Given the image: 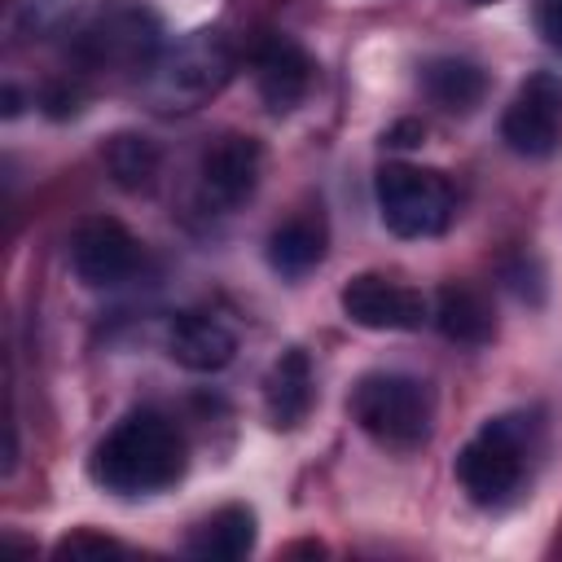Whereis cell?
Wrapping results in <instances>:
<instances>
[{
	"instance_id": "obj_15",
	"label": "cell",
	"mask_w": 562,
	"mask_h": 562,
	"mask_svg": "<svg viewBox=\"0 0 562 562\" xmlns=\"http://www.w3.org/2000/svg\"><path fill=\"white\" fill-rule=\"evenodd\" d=\"M422 88L439 110L470 114L487 97V75H483V66H474L465 57H435L422 66Z\"/></svg>"
},
{
	"instance_id": "obj_5",
	"label": "cell",
	"mask_w": 562,
	"mask_h": 562,
	"mask_svg": "<svg viewBox=\"0 0 562 562\" xmlns=\"http://www.w3.org/2000/svg\"><path fill=\"white\" fill-rule=\"evenodd\" d=\"M233 75V48L224 31H193L149 66V88L167 110H193L215 97Z\"/></svg>"
},
{
	"instance_id": "obj_6",
	"label": "cell",
	"mask_w": 562,
	"mask_h": 562,
	"mask_svg": "<svg viewBox=\"0 0 562 562\" xmlns=\"http://www.w3.org/2000/svg\"><path fill=\"white\" fill-rule=\"evenodd\" d=\"M338 307L351 325L360 329H378V334H400V329H422V321L430 316V303L422 290L386 277V272H356L342 294Z\"/></svg>"
},
{
	"instance_id": "obj_3",
	"label": "cell",
	"mask_w": 562,
	"mask_h": 562,
	"mask_svg": "<svg viewBox=\"0 0 562 562\" xmlns=\"http://www.w3.org/2000/svg\"><path fill=\"white\" fill-rule=\"evenodd\" d=\"M531 426L527 417H492L457 452V483L474 505H505L527 474Z\"/></svg>"
},
{
	"instance_id": "obj_19",
	"label": "cell",
	"mask_w": 562,
	"mask_h": 562,
	"mask_svg": "<svg viewBox=\"0 0 562 562\" xmlns=\"http://www.w3.org/2000/svg\"><path fill=\"white\" fill-rule=\"evenodd\" d=\"M79 549H97V553H105V549H114V544H110V540H92V536H70V540L57 544V553H79Z\"/></svg>"
},
{
	"instance_id": "obj_1",
	"label": "cell",
	"mask_w": 562,
	"mask_h": 562,
	"mask_svg": "<svg viewBox=\"0 0 562 562\" xmlns=\"http://www.w3.org/2000/svg\"><path fill=\"white\" fill-rule=\"evenodd\" d=\"M184 465H189V443L176 430V422H167L154 408H140L127 413L92 448L88 474L114 496H149L180 483Z\"/></svg>"
},
{
	"instance_id": "obj_8",
	"label": "cell",
	"mask_w": 562,
	"mask_h": 562,
	"mask_svg": "<svg viewBox=\"0 0 562 562\" xmlns=\"http://www.w3.org/2000/svg\"><path fill=\"white\" fill-rule=\"evenodd\" d=\"M70 268L88 290L123 285L140 272V241L110 215L83 220L70 233Z\"/></svg>"
},
{
	"instance_id": "obj_14",
	"label": "cell",
	"mask_w": 562,
	"mask_h": 562,
	"mask_svg": "<svg viewBox=\"0 0 562 562\" xmlns=\"http://www.w3.org/2000/svg\"><path fill=\"white\" fill-rule=\"evenodd\" d=\"M184 549L193 558H211V562H233V558H246L255 549V514L246 505H224L215 509L211 518H202Z\"/></svg>"
},
{
	"instance_id": "obj_11",
	"label": "cell",
	"mask_w": 562,
	"mask_h": 562,
	"mask_svg": "<svg viewBox=\"0 0 562 562\" xmlns=\"http://www.w3.org/2000/svg\"><path fill=\"white\" fill-rule=\"evenodd\" d=\"M167 351L180 369H193V373H220L233 351H237V338L233 329L211 316V312H180L167 329Z\"/></svg>"
},
{
	"instance_id": "obj_12",
	"label": "cell",
	"mask_w": 562,
	"mask_h": 562,
	"mask_svg": "<svg viewBox=\"0 0 562 562\" xmlns=\"http://www.w3.org/2000/svg\"><path fill=\"white\" fill-rule=\"evenodd\" d=\"M312 400H316V386H312V360H307V351L303 347L281 351L277 364L268 369V382H263V408H268L272 426L294 430L312 413Z\"/></svg>"
},
{
	"instance_id": "obj_16",
	"label": "cell",
	"mask_w": 562,
	"mask_h": 562,
	"mask_svg": "<svg viewBox=\"0 0 562 562\" xmlns=\"http://www.w3.org/2000/svg\"><path fill=\"white\" fill-rule=\"evenodd\" d=\"M325 259V224L312 215L285 220L281 228H272L268 237V263L281 277H303Z\"/></svg>"
},
{
	"instance_id": "obj_10",
	"label": "cell",
	"mask_w": 562,
	"mask_h": 562,
	"mask_svg": "<svg viewBox=\"0 0 562 562\" xmlns=\"http://www.w3.org/2000/svg\"><path fill=\"white\" fill-rule=\"evenodd\" d=\"M255 88L272 114L294 110L312 88V57L290 35H268L255 48Z\"/></svg>"
},
{
	"instance_id": "obj_20",
	"label": "cell",
	"mask_w": 562,
	"mask_h": 562,
	"mask_svg": "<svg viewBox=\"0 0 562 562\" xmlns=\"http://www.w3.org/2000/svg\"><path fill=\"white\" fill-rule=\"evenodd\" d=\"M474 4H492V0H474Z\"/></svg>"
},
{
	"instance_id": "obj_7",
	"label": "cell",
	"mask_w": 562,
	"mask_h": 562,
	"mask_svg": "<svg viewBox=\"0 0 562 562\" xmlns=\"http://www.w3.org/2000/svg\"><path fill=\"white\" fill-rule=\"evenodd\" d=\"M501 136L522 158H549L562 140V75L536 70L509 101Z\"/></svg>"
},
{
	"instance_id": "obj_17",
	"label": "cell",
	"mask_w": 562,
	"mask_h": 562,
	"mask_svg": "<svg viewBox=\"0 0 562 562\" xmlns=\"http://www.w3.org/2000/svg\"><path fill=\"white\" fill-rule=\"evenodd\" d=\"M105 167H110V176H114L123 189H145V184L158 176V149H154L149 136L123 132V136H114V140L105 145Z\"/></svg>"
},
{
	"instance_id": "obj_4",
	"label": "cell",
	"mask_w": 562,
	"mask_h": 562,
	"mask_svg": "<svg viewBox=\"0 0 562 562\" xmlns=\"http://www.w3.org/2000/svg\"><path fill=\"white\" fill-rule=\"evenodd\" d=\"M378 215L395 237H435L448 228L457 198L443 171L413 167V162H386L373 180Z\"/></svg>"
},
{
	"instance_id": "obj_2",
	"label": "cell",
	"mask_w": 562,
	"mask_h": 562,
	"mask_svg": "<svg viewBox=\"0 0 562 562\" xmlns=\"http://www.w3.org/2000/svg\"><path fill=\"white\" fill-rule=\"evenodd\" d=\"M351 422L382 448L408 452L430 439L435 395L413 373H364L347 395Z\"/></svg>"
},
{
	"instance_id": "obj_9",
	"label": "cell",
	"mask_w": 562,
	"mask_h": 562,
	"mask_svg": "<svg viewBox=\"0 0 562 562\" xmlns=\"http://www.w3.org/2000/svg\"><path fill=\"white\" fill-rule=\"evenodd\" d=\"M259 162H263V154H259L255 136L228 132V136L211 140L198 162V202L215 215L237 211L259 184Z\"/></svg>"
},
{
	"instance_id": "obj_18",
	"label": "cell",
	"mask_w": 562,
	"mask_h": 562,
	"mask_svg": "<svg viewBox=\"0 0 562 562\" xmlns=\"http://www.w3.org/2000/svg\"><path fill=\"white\" fill-rule=\"evenodd\" d=\"M536 26L544 44L562 53V0H536Z\"/></svg>"
},
{
	"instance_id": "obj_13",
	"label": "cell",
	"mask_w": 562,
	"mask_h": 562,
	"mask_svg": "<svg viewBox=\"0 0 562 562\" xmlns=\"http://www.w3.org/2000/svg\"><path fill=\"white\" fill-rule=\"evenodd\" d=\"M435 325L443 338L452 342H465V347H479L496 334V316H492V303L483 290L465 285V281H448L435 299Z\"/></svg>"
}]
</instances>
